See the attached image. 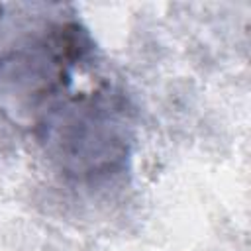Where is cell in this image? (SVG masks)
<instances>
[{"instance_id": "cell-1", "label": "cell", "mask_w": 251, "mask_h": 251, "mask_svg": "<svg viewBox=\"0 0 251 251\" xmlns=\"http://www.w3.org/2000/svg\"><path fill=\"white\" fill-rule=\"evenodd\" d=\"M96 65V41L71 4H0V114L33 133Z\"/></svg>"}, {"instance_id": "cell-2", "label": "cell", "mask_w": 251, "mask_h": 251, "mask_svg": "<svg viewBox=\"0 0 251 251\" xmlns=\"http://www.w3.org/2000/svg\"><path fill=\"white\" fill-rule=\"evenodd\" d=\"M31 135L69 180L100 184L129 167L135 147L133 108L126 92L102 76L67 96Z\"/></svg>"}]
</instances>
